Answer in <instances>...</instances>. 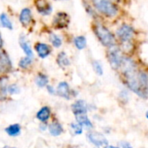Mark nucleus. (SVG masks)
<instances>
[{"label": "nucleus", "mask_w": 148, "mask_h": 148, "mask_svg": "<svg viewBox=\"0 0 148 148\" xmlns=\"http://www.w3.org/2000/svg\"><path fill=\"white\" fill-rule=\"evenodd\" d=\"M5 132H7L8 135L12 136V137H15V136H18V135L20 134L21 126H20L18 124L11 125H9V126L5 129Z\"/></svg>", "instance_id": "2eb2a0df"}, {"label": "nucleus", "mask_w": 148, "mask_h": 148, "mask_svg": "<svg viewBox=\"0 0 148 148\" xmlns=\"http://www.w3.org/2000/svg\"><path fill=\"white\" fill-rule=\"evenodd\" d=\"M57 93L58 96L64 98L66 99H69L70 96H71V90H70L69 85L66 82L59 83L57 87Z\"/></svg>", "instance_id": "9d476101"}, {"label": "nucleus", "mask_w": 148, "mask_h": 148, "mask_svg": "<svg viewBox=\"0 0 148 148\" xmlns=\"http://www.w3.org/2000/svg\"><path fill=\"white\" fill-rule=\"evenodd\" d=\"M12 68V62L5 52L0 53V72L9 71Z\"/></svg>", "instance_id": "6e6552de"}, {"label": "nucleus", "mask_w": 148, "mask_h": 148, "mask_svg": "<svg viewBox=\"0 0 148 148\" xmlns=\"http://www.w3.org/2000/svg\"><path fill=\"white\" fill-rule=\"evenodd\" d=\"M49 131L52 136H59L63 132V127L58 122H52L49 125Z\"/></svg>", "instance_id": "4468645a"}, {"label": "nucleus", "mask_w": 148, "mask_h": 148, "mask_svg": "<svg viewBox=\"0 0 148 148\" xmlns=\"http://www.w3.org/2000/svg\"><path fill=\"white\" fill-rule=\"evenodd\" d=\"M51 116V110L47 106L42 107L37 113V119L41 122H45L49 119Z\"/></svg>", "instance_id": "ddd939ff"}, {"label": "nucleus", "mask_w": 148, "mask_h": 148, "mask_svg": "<svg viewBox=\"0 0 148 148\" xmlns=\"http://www.w3.org/2000/svg\"><path fill=\"white\" fill-rule=\"evenodd\" d=\"M135 32L134 29L129 25H122L118 30H117V36L122 42L124 45H130L133 37H134Z\"/></svg>", "instance_id": "7ed1b4c3"}, {"label": "nucleus", "mask_w": 148, "mask_h": 148, "mask_svg": "<svg viewBox=\"0 0 148 148\" xmlns=\"http://www.w3.org/2000/svg\"><path fill=\"white\" fill-rule=\"evenodd\" d=\"M88 139L91 143H92L94 145H96L98 148H107L108 141L106 138V137L99 132H90L88 134Z\"/></svg>", "instance_id": "39448f33"}, {"label": "nucleus", "mask_w": 148, "mask_h": 148, "mask_svg": "<svg viewBox=\"0 0 148 148\" xmlns=\"http://www.w3.org/2000/svg\"><path fill=\"white\" fill-rule=\"evenodd\" d=\"M35 50H36L38 55L41 58H46L51 53V48L49 47V45H47L46 44H44V43H38L35 45Z\"/></svg>", "instance_id": "9b49d317"}, {"label": "nucleus", "mask_w": 148, "mask_h": 148, "mask_svg": "<svg viewBox=\"0 0 148 148\" xmlns=\"http://www.w3.org/2000/svg\"><path fill=\"white\" fill-rule=\"evenodd\" d=\"M145 116H146V118H147V119H148V112H146V114H145Z\"/></svg>", "instance_id": "7c9ffc66"}, {"label": "nucleus", "mask_w": 148, "mask_h": 148, "mask_svg": "<svg viewBox=\"0 0 148 148\" xmlns=\"http://www.w3.org/2000/svg\"><path fill=\"white\" fill-rule=\"evenodd\" d=\"M92 4L98 12L108 18H113L119 12L118 7L111 0H92Z\"/></svg>", "instance_id": "f257e3e1"}, {"label": "nucleus", "mask_w": 148, "mask_h": 148, "mask_svg": "<svg viewBox=\"0 0 148 148\" xmlns=\"http://www.w3.org/2000/svg\"><path fill=\"white\" fill-rule=\"evenodd\" d=\"M32 60V58H29V57H25L24 58H22L19 62V66L23 69H26L29 65H31Z\"/></svg>", "instance_id": "5701e85b"}, {"label": "nucleus", "mask_w": 148, "mask_h": 148, "mask_svg": "<svg viewBox=\"0 0 148 148\" xmlns=\"http://www.w3.org/2000/svg\"><path fill=\"white\" fill-rule=\"evenodd\" d=\"M7 91L9 93L11 94H14V93H18L19 92V88L16 86V85H12L10 86L7 87Z\"/></svg>", "instance_id": "a878e982"}, {"label": "nucleus", "mask_w": 148, "mask_h": 148, "mask_svg": "<svg viewBox=\"0 0 148 148\" xmlns=\"http://www.w3.org/2000/svg\"><path fill=\"white\" fill-rule=\"evenodd\" d=\"M19 20H20V23L25 25V26H27L30 23H31V20H32V12L30 9L28 8H25L21 11L20 12V15H19Z\"/></svg>", "instance_id": "f8f14e48"}, {"label": "nucleus", "mask_w": 148, "mask_h": 148, "mask_svg": "<svg viewBox=\"0 0 148 148\" xmlns=\"http://www.w3.org/2000/svg\"><path fill=\"white\" fill-rule=\"evenodd\" d=\"M57 62H58V65L61 66V67H63V68L64 67H66V66H69L70 64H71V62H70L67 55L64 52H60L58 54V56L57 58Z\"/></svg>", "instance_id": "f3484780"}, {"label": "nucleus", "mask_w": 148, "mask_h": 148, "mask_svg": "<svg viewBox=\"0 0 148 148\" xmlns=\"http://www.w3.org/2000/svg\"><path fill=\"white\" fill-rule=\"evenodd\" d=\"M48 82H49V79L47 76L44 75V74H38L36 79V83L38 87H45V86H47Z\"/></svg>", "instance_id": "412c9836"}, {"label": "nucleus", "mask_w": 148, "mask_h": 148, "mask_svg": "<svg viewBox=\"0 0 148 148\" xmlns=\"http://www.w3.org/2000/svg\"><path fill=\"white\" fill-rule=\"evenodd\" d=\"M3 148H15V147H11V146H5Z\"/></svg>", "instance_id": "c756f323"}, {"label": "nucleus", "mask_w": 148, "mask_h": 148, "mask_svg": "<svg viewBox=\"0 0 148 148\" xmlns=\"http://www.w3.org/2000/svg\"><path fill=\"white\" fill-rule=\"evenodd\" d=\"M2 45H3V40H2L1 35H0V49H1V47H2Z\"/></svg>", "instance_id": "cd10ccee"}, {"label": "nucleus", "mask_w": 148, "mask_h": 148, "mask_svg": "<svg viewBox=\"0 0 148 148\" xmlns=\"http://www.w3.org/2000/svg\"><path fill=\"white\" fill-rule=\"evenodd\" d=\"M107 148H119V147H117V146H113V145H110V146H108Z\"/></svg>", "instance_id": "c85d7f7f"}, {"label": "nucleus", "mask_w": 148, "mask_h": 148, "mask_svg": "<svg viewBox=\"0 0 148 148\" xmlns=\"http://www.w3.org/2000/svg\"><path fill=\"white\" fill-rule=\"evenodd\" d=\"M120 145L122 148H132V145L128 143V142H125V141H123L120 143Z\"/></svg>", "instance_id": "bb28decb"}, {"label": "nucleus", "mask_w": 148, "mask_h": 148, "mask_svg": "<svg viewBox=\"0 0 148 148\" xmlns=\"http://www.w3.org/2000/svg\"><path fill=\"white\" fill-rule=\"evenodd\" d=\"M76 119H77V121H78L79 125H83V126H86L87 128L92 127V124L90 121V119H88V117L86 116V114L78 115V116H76Z\"/></svg>", "instance_id": "dca6fc26"}, {"label": "nucleus", "mask_w": 148, "mask_h": 148, "mask_svg": "<svg viewBox=\"0 0 148 148\" xmlns=\"http://www.w3.org/2000/svg\"><path fill=\"white\" fill-rule=\"evenodd\" d=\"M69 22H70V18L66 13L58 12L54 18L53 25L56 28H64L69 25Z\"/></svg>", "instance_id": "423d86ee"}, {"label": "nucleus", "mask_w": 148, "mask_h": 148, "mask_svg": "<svg viewBox=\"0 0 148 148\" xmlns=\"http://www.w3.org/2000/svg\"><path fill=\"white\" fill-rule=\"evenodd\" d=\"M74 45L79 50H83L86 45V38L84 36L76 37L74 38Z\"/></svg>", "instance_id": "6ab92c4d"}, {"label": "nucleus", "mask_w": 148, "mask_h": 148, "mask_svg": "<svg viewBox=\"0 0 148 148\" xmlns=\"http://www.w3.org/2000/svg\"><path fill=\"white\" fill-rule=\"evenodd\" d=\"M51 42L52 45H53L54 47H56V48L60 47L61 45H62V40H61V38H60L58 36H57L56 34H51Z\"/></svg>", "instance_id": "4be33fe9"}, {"label": "nucleus", "mask_w": 148, "mask_h": 148, "mask_svg": "<svg viewBox=\"0 0 148 148\" xmlns=\"http://www.w3.org/2000/svg\"><path fill=\"white\" fill-rule=\"evenodd\" d=\"M94 32L96 34V36L98 37V38L99 39V41L102 43L103 45L106 46V47H112L113 45H115L116 40L115 38L113 36V34L104 25H100V24H97L94 26Z\"/></svg>", "instance_id": "f03ea898"}, {"label": "nucleus", "mask_w": 148, "mask_h": 148, "mask_svg": "<svg viewBox=\"0 0 148 148\" xmlns=\"http://www.w3.org/2000/svg\"><path fill=\"white\" fill-rule=\"evenodd\" d=\"M113 1H117V2H119V1H120V0H113Z\"/></svg>", "instance_id": "2f4dec72"}, {"label": "nucleus", "mask_w": 148, "mask_h": 148, "mask_svg": "<svg viewBox=\"0 0 148 148\" xmlns=\"http://www.w3.org/2000/svg\"><path fill=\"white\" fill-rule=\"evenodd\" d=\"M20 46L23 49V51H25V53L27 55V57L32 58V56H33L32 50L30 45L28 44V42L25 39V38H21V39H20Z\"/></svg>", "instance_id": "a211bd4d"}, {"label": "nucleus", "mask_w": 148, "mask_h": 148, "mask_svg": "<svg viewBox=\"0 0 148 148\" xmlns=\"http://www.w3.org/2000/svg\"><path fill=\"white\" fill-rule=\"evenodd\" d=\"M92 66H93V69L98 75H102L103 74V68H102V65L100 64V63L99 61H93Z\"/></svg>", "instance_id": "b1692460"}, {"label": "nucleus", "mask_w": 148, "mask_h": 148, "mask_svg": "<svg viewBox=\"0 0 148 148\" xmlns=\"http://www.w3.org/2000/svg\"><path fill=\"white\" fill-rule=\"evenodd\" d=\"M36 7L40 14L49 15L51 12V6L46 0H37Z\"/></svg>", "instance_id": "0eeeda50"}, {"label": "nucleus", "mask_w": 148, "mask_h": 148, "mask_svg": "<svg viewBox=\"0 0 148 148\" xmlns=\"http://www.w3.org/2000/svg\"><path fill=\"white\" fill-rule=\"evenodd\" d=\"M123 58H124V56L122 54V51L118 46L113 45V46L110 47V49L108 51V59L111 64V66L113 69H115V70L119 69L122 60H123Z\"/></svg>", "instance_id": "20e7f679"}, {"label": "nucleus", "mask_w": 148, "mask_h": 148, "mask_svg": "<svg viewBox=\"0 0 148 148\" xmlns=\"http://www.w3.org/2000/svg\"><path fill=\"white\" fill-rule=\"evenodd\" d=\"M0 23H1V25L4 27L10 29V30H12V24L5 13H2L1 15H0Z\"/></svg>", "instance_id": "aec40b11"}, {"label": "nucleus", "mask_w": 148, "mask_h": 148, "mask_svg": "<svg viewBox=\"0 0 148 148\" xmlns=\"http://www.w3.org/2000/svg\"><path fill=\"white\" fill-rule=\"evenodd\" d=\"M72 112L75 114V116L78 115H82V114H86L87 109L85 101L83 100H78L74 103L71 106Z\"/></svg>", "instance_id": "1a4fd4ad"}, {"label": "nucleus", "mask_w": 148, "mask_h": 148, "mask_svg": "<svg viewBox=\"0 0 148 148\" xmlns=\"http://www.w3.org/2000/svg\"><path fill=\"white\" fill-rule=\"evenodd\" d=\"M71 126L72 130L74 131V132H75L76 134H81L82 133V127H81V125H79L78 124L72 123L71 125Z\"/></svg>", "instance_id": "393cba45"}]
</instances>
